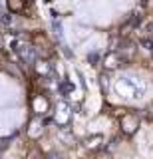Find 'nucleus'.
Instances as JSON below:
<instances>
[{
	"label": "nucleus",
	"instance_id": "20e7f679",
	"mask_svg": "<svg viewBox=\"0 0 153 159\" xmlns=\"http://www.w3.org/2000/svg\"><path fill=\"white\" fill-rule=\"evenodd\" d=\"M101 143H103V137L100 135V133H96V135H90V137L83 139V147L90 149V151H100Z\"/></svg>",
	"mask_w": 153,
	"mask_h": 159
},
{
	"label": "nucleus",
	"instance_id": "39448f33",
	"mask_svg": "<svg viewBox=\"0 0 153 159\" xmlns=\"http://www.w3.org/2000/svg\"><path fill=\"white\" fill-rule=\"evenodd\" d=\"M34 68H36L38 74H50V64L46 62H34Z\"/></svg>",
	"mask_w": 153,
	"mask_h": 159
},
{
	"label": "nucleus",
	"instance_id": "9d476101",
	"mask_svg": "<svg viewBox=\"0 0 153 159\" xmlns=\"http://www.w3.org/2000/svg\"><path fill=\"white\" fill-rule=\"evenodd\" d=\"M0 151H2V149H0Z\"/></svg>",
	"mask_w": 153,
	"mask_h": 159
},
{
	"label": "nucleus",
	"instance_id": "7ed1b4c3",
	"mask_svg": "<svg viewBox=\"0 0 153 159\" xmlns=\"http://www.w3.org/2000/svg\"><path fill=\"white\" fill-rule=\"evenodd\" d=\"M123 62H125V60H123V56H121L119 52H110L106 58H103V66H106L107 70H115V68H119Z\"/></svg>",
	"mask_w": 153,
	"mask_h": 159
},
{
	"label": "nucleus",
	"instance_id": "6e6552de",
	"mask_svg": "<svg viewBox=\"0 0 153 159\" xmlns=\"http://www.w3.org/2000/svg\"><path fill=\"white\" fill-rule=\"evenodd\" d=\"M10 141H12V137H6V139H0V149H6L8 145H10Z\"/></svg>",
	"mask_w": 153,
	"mask_h": 159
},
{
	"label": "nucleus",
	"instance_id": "1a4fd4ad",
	"mask_svg": "<svg viewBox=\"0 0 153 159\" xmlns=\"http://www.w3.org/2000/svg\"><path fill=\"white\" fill-rule=\"evenodd\" d=\"M44 159H62V155H60L58 151H50V153H48V155L44 157Z\"/></svg>",
	"mask_w": 153,
	"mask_h": 159
},
{
	"label": "nucleus",
	"instance_id": "f03ea898",
	"mask_svg": "<svg viewBox=\"0 0 153 159\" xmlns=\"http://www.w3.org/2000/svg\"><path fill=\"white\" fill-rule=\"evenodd\" d=\"M121 129L125 135H133V133L139 129V117L135 116V113H125V116H121Z\"/></svg>",
	"mask_w": 153,
	"mask_h": 159
},
{
	"label": "nucleus",
	"instance_id": "423d86ee",
	"mask_svg": "<svg viewBox=\"0 0 153 159\" xmlns=\"http://www.w3.org/2000/svg\"><path fill=\"white\" fill-rule=\"evenodd\" d=\"M141 46L147 50V52H153V40L151 38H143L141 40Z\"/></svg>",
	"mask_w": 153,
	"mask_h": 159
},
{
	"label": "nucleus",
	"instance_id": "f257e3e1",
	"mask_svg": "<svg viewBox=\"0 0 153 159\" xmlns=\"http://www.w3.org/2000/svg\"><path fill=\"white\" fill-rule=\"evenodd\" d=\"M14 52H16L18 58L26 64L36 62V48H34L30 42H26V40H18V42L14 44Z\"/></svg>",
	"mask_w": 153,
	"mask_h": 159
},
{
	"label": "nucleus",
	"instance_id": "0eeeda50",
	"mask_svg": "<svg viewBox=\"0 0 153 159\" xmlns=\"http://www.w3.org/2000/svg\"><path fill=\"white\" fill-rule=\"evenodd\" d=\"M93 159H113V157H111V153H110V151H97Z\"/></svg>",
	"mask_w": 153,
	"mask_h": 159
}]
</instances>
